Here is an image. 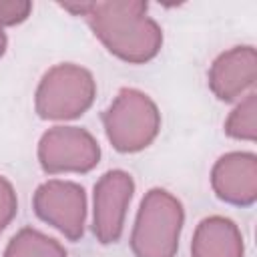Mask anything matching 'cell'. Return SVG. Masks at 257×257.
<instances>
[{
    "mask_svg": "<svg viewBox=\"0 0 257 257\" xmlns=\"http://www.w3.org/2000/svg\"><path fill=\"white\" fill-rule=\"evenodd\" d=\"M143 8L139 2L88 6L94 34L126 62H147L161 48V30L151 18L143 16Z\"/></svg>",
    "mask_w": 257,
    "mask_h": 257,
    "instance_id": "cell-1",
    "label": "cell"
},
{
    "mask_svg": "<svg viewBox=\"0 0 257 257\" xmlns=\"http://www.w3.org/2000/svg\"><path fill=\"white\" fill-rule=\"evenodd\" d=\"M183 227L181 203L163 189H153L145 195L131 245L137 257H175L179 233Z\"/></svg>",
    "mask_w": 257,
    "mask_h": 257,
    "instance_id": "cell-2",
    "label": "cell"
},
{
    "mask_svg": "<svg viewBox=\"0 0 257 257\" xmlns=\"http://www.w3.org/2000/svg\"><path fill=\"white\" fill-rule=\"evenodd\" d=\"M102 120L108 141L120 153H135L149 147L161 126L155 102L135 88H122Z\"/></svg>",
    "mask_w": 257,
    "mask_h": 257,
    "instance_id": "cell-3",
    "label": "cell"
},
{
    "mask_svg": "<svg viewBox=\"0 0 257 257\" xmlns=\"http://www.w3.org/2000/svg\"><path fill=\"white\" fill-rule=\"evenodd\" d=\"M92 74L74 64L50 68L36 90V110L42 118H74L94 100Z\"/></svg>",
    "mask_w": 257,
    "mask_h": 257,
    "instance_id": "cell-4",
    "label": "cell"
},
{
    "mask_svg": "<svg viewBox=\"0 0 257 257\" xmlns=\"http://www.w3.org/2000/svg\"><path fill=\"white\" fill-rule=\"evenodd\" d=\"M100 157L98 143L78 126H54L40 139L38 159L46 173L90 171Z\"/></svg>",
    "mask_w": 257,
    "mask_h": 257,
    "instance_id": "cell-5",
    "label": "cell"
},
{
    "mask_svg": "<svg viewBox=\"0 0 257 257\" xmlns=\"http://www.w3.org/2000/svg\"><path fill=\"white\" fill-rule=\"evenodd\" d=\"M34 211L42 221L50 223L74 241L84 229V189L70 181H48L40 185L34 195Z\"/></svg>",
    "mask_w": 257,
    "mask_h": 257,
    "instance_id": "cell-6",
    "label": "cell"
},
{
    "mask_svg": "<svg viewBox=\"0 0 257 257\" xmlns=\"http://www.w3.org/2000/svg\"><path fill=\"white\" fill-rule=\"evenodd\" d=\"M133 191L135 183L124 171H108L94 185L92 231L100 243H114L120 237Z\"/></svg>",
    "mask_w": 257,
    "mask_h": 257,
    "instance_id": "cell-7",
    "label": "cell"
},
{
    "mask_svg": "<svg viewBox=\"0 0 257 257\" xmlns=\"http://www.w3.org/2000/svg\"><path fill=\"white\" fill-rule=\"evenodd\" d=\"M213 187L223 201L249 205L255 199V157L231 153L213 169Z\"/></svg>",
    "mask_w": 257,
    "mask_h": 257,
    "instance_id": "cell-8",
    "label": "cell"
},
{
    "mask_svg": "<svg viewBox=\"0 0 257 257\" xmlns=\"http://www.w3.org/2000/svg\"><path fill=\"white\" fill-rule=\"evenodd\" d=\"M213 92L223 100H233L245 86L253 82V52L233 50L223 54L211 68L209 76Z\"/></svg>",
    "mask_w": 257,
    "mask_h": 257,
    "instance_id": "cell-9",
    "label": "cell"
},
{
    "mask_svg": "<svg viewBox=\"0 0 257 257\" xmlns=\"http://www.w3.org/2000/svg\"><path fill=\"white\" fill-rule=\"evenodd\" d=\"M193 257H241V235L237 227L223 217L205 219L193 239Z\"/></svg>",
    "mask_w": 257,
    "mask_h": 257,
    "instance_id": "cell-10",
    "label": "cell"
},
{
    "mask_svg": "<svg viewBox=\"0 0 257 257\" xmlns=\"http://www.w3.org/2000/svg\"><path fill=\"white\" fill-rule=\"evenodd\" d=\"M4 257H66L62 245L30 227L12 237Z\"/></svg>",
    "mask_w": 257,
    "mask_h": 257,
    "instance_id": "cell-11",
    "label": "cell"
},
{
    "mask_svg": "<svg viewBox=\"0 0 257 257\" xmlns=\"http://www.w3.org/2000/svg\"><path fill=\"white\" fill-rule=\"evenodd\" d=\"M227 133L237 139H255V96L251 94L245 104H241L227 122Z\"/></svg>",
    "mask_w": 257,
    "mask_h": 257,
    "instance_id": "cell-12",
    "label": "cell"
},
{
    "mask_svg": "<svg viewBox=\"0 0 257 257\" xmlns=\"http://www.w3.org/2000/svg\"><path fill=\"white\" fill-rule=\"evenodd\" d=\"M14 215H16V193L12 185L4 177H0V231L12 221Z\"/></svg>",
    "mask_w": 257,
    "mask_h": 257,
    "instance_id": "cell-13",
    "label": "cell"
},
{
    "mask_svg": "<svg viewBox=\"0 0 257 257\" xmlns=\"http://www.w3.org/2000/svg\"><path fill=\"white\" fill-rule=\"evenodd\" d=\"M30 12L28 2H0V24L22 22Z\"/></svg>",
    "mask_w": 257,
    "mask_h": 257,
    "instance_id": "cell-14",
    "label": "cell"
},
{
    "mask_svg": "<svg viewBox=\"0 0 257 257\" xmlns=\"http://www.w3.org/2000/svg\"><path fill=\"white\" fill-rule=\"evenodd\" d=\"M4 50H6V36H4L2 28H0V56L4 54Z\"/></svg>",
    "mask_w": 257,
    "mask_h": 257,
    "instance_id": "cell-15",
    "label": "cell"
}]
</instances>
